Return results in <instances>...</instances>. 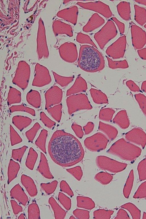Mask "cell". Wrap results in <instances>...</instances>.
I'll list each match as a JSON object with an SVG mask.
<instances>
[{
  "mask_svg": "<svg viewBox=\"0 0 146 219\" xmlns=\"http://www.w3.org/2000/svg\"><path fill=\"white\" fill-rule=\"evenodd\" d=\"M48 150L53 159L61 165L76 161L83 153L79 141L72 135L61 130L53 133L49 143Z\"/></svg>",
  "mask_w": 146,
  "mask_h": 219,
  "instance_id": "cell-1",
  "label": "cell"
},
{
  "mask_svg": "<svg viewBox=\"0 0 146 219\" xmlns=\"http://www.w3.org/2000/svg\"><path fill=\"white\" fill-rule=\"evenodd\" d=\"M102 57L93 48H85L80 52L78 61L79 67L89 72L100 71L104 67Z\"/></svg>",
  "mask_w": 146,
  "mask_h": 219,
  "instance_id": "cell-2",
  "label": "cell"
},
{
  "mask_svg": "<svg viewBox=\"0 0 146 219\" xmlns=\"http://www.w3.org/2000/svg\"><path fill=\"white\" fill-rule=\"evenodd\" d=\"M132 42L136 49L142 48L146 44V33L141 28L135 25L131 26Z\"/></svg>",
  "mask_w": 146,
  "mask_h": 219,
  "instance_id": "cell-3",
  "label": "cell"
},
{
  "mask_svg": "<svg viewBox=\"0 0 146 219\" xmlns=\"http://www.w3.org/2000/svg\"><path fill=\"white\" fill-rule=\"evenodd\" d=\"M62 92L57 86L52 87L48 90L45 94V108L50 107L59 103L62 100Z\"/></svg>",
  "mask_w": 146,
  "mask_h": 219,
  "instance_id": "cell-4",
  "label": "cell"
},
{
  "mask_svg": "<svg viewBox=\"0 0 146 219\" xmlns=\"http://www.w3.org/2000/svg\"><path fill=\"white\" fill-rule=\"evenodd\" d=\"M44 68H36L35 78L32 84L33 86L41 87L51 82V79L49 71Z\"/></svg>",
  "mask_w": 146,
  "mask_h": 219,
  "instance_id": "cell-5",
  "label": "cell"
},
{
  "mask_svg": "<svg viewBox=\"0 0 146 219\" xmlns=\"http://www.w3.org/2000/svg\"><path fill=\"white\" fill-rule=\"evenodd\" d=\"M29 69H18L16 71L13 82L22 89H25L28 86L30 77Z\"/></svg>",
  "mask_w": 146,
  "mask_h": 219,
  "instance_id": "cell-6",
  "label": "cell"
},
{
  "mask_svg": "<svg viewBox=\"0 0 146 219\" xmlns=\"http://www.w3.org/2000/svg\"><path fill=\"white\" fill-rule=\"evenodd\" d=\"M126 45V37L125 36L120 37L115 42L113 47V55L114 57H122L125 53Z\"/></svg>",
  "mask_w": 146,
  "mask_h": 219,
  "instance_id": "cell-7",
  "label": "cell"
},
{
  "mask_svg": "<svg viewBox=\"0 0 146 219\" xmlns=\"http://www.w3.org/2000/svg\"><path fill=\"white\" fill-rule=\"evenodd\" d=\"M118 13L121 17L124 20L129 21L130 18L131 9L129 3L123 1L117 6Z\"/></svg>",
  "mask_w": 146,
  "mask_h": 219,
  "instance_id": "cell-8",
  "label": "cell"
},
{
  "mask_svg": "<svg viewBox=\"0 0 146 219\" xmlns=\"http://www.w3.org/2000/svg\"><path fill=\"white\" fill-rule=\"evenodd\" d=\"M27 100L29 104L36 108H39L40 106L41 97L37 91H30L27 95Z\"/></svg>",
  "mask_w": 146,
  "mask_h": 219,
  "instance_id": "cell-9",
  "label": "cell"
},
{
  "mask_svg": "<svg viewBox=\"0 0 146 219\" xmlns=\"http://www.w3.org/2000/svg\"><path fill=\"white\" fill-rule=\"evenodd\" d=\"M12 122L13 124L18 129L22 130L31 124L32 120L27 117L15 116L13 117Z\"/></svg>",
  "mask_w": 146,
  "mask_h": 219,
  "instance_id": "cell-10",
  "label": "cell"
},
{
  "mask_svg": "<svg viewBox=\"0 0 146 219\" xmlns=\"http://www.w3.org/2000/svg\"><path fill=\"white\" fill-rule=\"evenodd\" d=\"M135 11V20L140 25L142 26L146 23V10L138 5H134Z\"/></svg>",
  "mask_w": 146,
  "mask_h": 219,
  "instance_id": "cell-11",
  "label": "cell"
},
{
  "mask_svg": "<svg viewBox=\"0 0 146 219\" xmlns=\"http://www.w3.org/2000/svg\"><path fill=\"white\" fill-rule=\"evenodd\" d=\"M21 93L16 89L10 87L8 94L7 103L9 105L19 103L21 102Z\"/></svg>",
  "mask_w": 146,
  "mask_h": 219,
  "instance_id": "cell-12",
  "label": "cell"
},
{
  "mask_svg": "<svg viewBox=\"0 0 146 219\" xmlns=\"http://www.w3.org/2000/svg\"><path fill=\"white\" fill-rule=\"evenodd\" d=\"M47 134L46 130L42 129L35 142L36 145L44 152L46 151L45 144Z\"/></svg>",
  "mask_w": 146,
  "mask_h": 219,
  "instance_id": "cell-13",
  "label": "cell"
},
{
  "mask_svg": "<svg viewBox=\"0 0 146 219\" xmlns=\"http://www.w3.org/2000/svg\"><path fill=\"white\" fill-rule=\"evenodd\" d=\"M78 80H76L75 82L72 87L68 91L67 95L68 96L71 94L83 92L86 90L87 88V84L86 82L81 84V82H79Z\"/></svg>",
  "mask_w": 146,
  "mask_h": 219,
  "instance_id": "cell-14",
  "label": "cell"
},
{
  "mask_svg": "<svg viewBox=\"0 0 146 219\" xmlns=\"http://www.w3.org/2000/svg\"><path fill=\"white\" fill-rule=\"evenodd\" d=\"M62 108L61 104H60L48 108L47 111L54 119L59 122L61 119Z\"/></svg>",
  "mask_w": 146,
  "mask_h": 219,
  "instance_id": "cell-15",
  "label": "cell"
},
{
  "mask_svg": "<svg viewBox=\"0 0 146 219\" xmlns=\"http://www.w3.org/2000/svg\"><path fill=\"white\" fill-rule=\"evenodd\" d=\"M9 110L11 112L23 111L28 113L33 116H35V111L33 109L23 105L13 106L9 108Z\"/></svg>",
  "mask_w": 146,
  "mask_h": 219,
  "instance_id": "cell-16",
  "label": "cell"
},
{
  "mask_svg": "<svg viewBox=\"0 0 146 219\" xmlns=\"http://www.w3.org/2000/svg\"><path fill=\"white\" fill-rule=\"evenodd\" d=\"M53 73L56 82L62 87L68 85L72 80V77H63L54 72H53Z\"/></svg>",
  "mask_w": 146,
  "mask_h": 219,
  "instance_id": "cell-17",
  "label": "cell"
},
{
  "mask_svg": "<svg viewBox=\"0 0 146 219\" xmlns=\"http://www.w3.org/2000/svg\"><path fill=\"white\" fill-rule=\"evenodd\" d=\"M40 127L39 124L36 123L31 129L26 132V135L29 141H33L37 131Z\"/></svg>",
  "mask_w": 146,
  "mask_h": 219,
  "instance_id": "cell-18",
  "label": "cell"
},
{
  "mask_svg": "<svg viewBox=\"0 0 146 219\" xmlns=\"http://www.w3.org/2000/svg\"><path fill=\"white\" fill-rule=\"evenodd\" d=\"M10 129L11 145L13 146L21 142L22 141L21 138L11 125Z\"/></svg>",
  "mask_w": 146,
  "mask_h": 219,
  "instance_id": "cell-19",
  "label": "cell"
},
{
  "mask_svg": "<svg viewBox=\"0 0 146 219\" xmlns=\"http://www.w3.org/2000/svg\"><path fill=\"white\" fill-rule=\"evenodd\" d=\"M40 119L45 126L51 128L55 124V123L50 119L43 112L40 113Z\"/></svg>",
  "mask_w": 146,
  "mask_h": 219,
  "instance_id": "cell-20",
  "label": "cell"
},
{
  "mask_svg": "<svg viewBox=\"0 0 146 219\" xmlns=\"http://www.w3.org/2000/svg\"><path fill=\"white\" fill-rule=\"evenodd\" d=\"M114 20L117 24L119 29L120 32L121 34H123L125 31V25L124 24L115 19Z\"/></svg>",
  "mask_w": 146,
  "mask_h": 219,
  "instance_id": "cell-21",
  "label": "cell"
},
{
  "mask_svg": "<svg viewBox=\"0 0 146 219\" xmlns=\"http://www.w3.org/2000/svg\"><path fill=\"white\" fill-rule=\"evenodd\" d=\"M139 56L144 59H146V48H144L137 50Z\"/></svg>",
  "mask_w": 146,
  "mask_h": 219,
  "instance_id": "cell-22",
  "label": "cell"
},
{
  "mask_svg": "<svg viewBox=\"0 0 146 219\" xmlns=\"http://www.w3.org/2000/svg\"><path fill=\"white\" fill-rule=\"evenodd\" d=\"M135 1L140 4L146 6V0H136Z\"/></svg>",
  "mask_w": 146,
  "mask_h": 219,
  "instance_id": "cell-23",
  "label": "cell"
},
{
  "mask_svg": "<svg viewBox=\"0 0 146 219\" xmlns=\"http://www.w3.org/2000/svg\"><path fill=\"white\" fill-rule=\"evenodd\" d=\"M144 27L146 29V24L144 25Z\"/></svg>",
  "mask_w": 146,
  "mask_h": 219,
  "instance_id": "cell-24",
  "label": "cell"
}]
</instances>
